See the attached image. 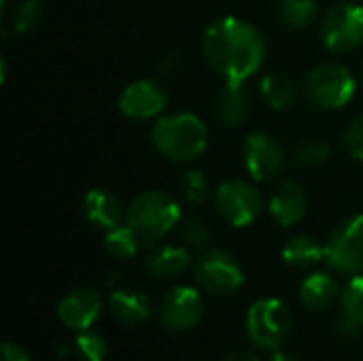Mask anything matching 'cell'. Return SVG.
Here are the masks:
<instances>
[{
  "instance_id": "cell-5",
  "label": "cell",
  "mask_w": 363,
  "mask_h": 361,
  "mask_svg": "<svg viewBox=\"0 0 363 361\" xmlns=\"http://www.w3.org/2000/svg\"><path fill=\"white\" fill-rule=\"evenodd\" d=\"M247 332L259 349L277 351L289 338L291 313L277 298L259 300L247 313Z\"/></svg>"
},
{
  "instance_id": "cell-27",
  "label": "cell",
  "mask_w": 363,
  "mask_h": 361,
  "mask_svg": "<svg viewBox=\"0 0 363 361\" xmlns=\"http://www.w3.org/2000/svg\"><path fill=\"white\" fill-rule=\"evenodd\" d=\"M40 15H43V9H40L38 0H23L13 13V21H11L13 32H17V34L30 32L38 23Z\"/></svg>"
},
{
  "instance_id": "cell-15",
  "label": "cell",
  "mask_w": 363,
  "mask_h": 361,
  "mask_svg": "<svg viewBox=\"0 0 363 361\" xmlns=\"http://www.w3.org/2000/svg\"><path fill=\"white\" fill-rule=\"evenodd\" d=\"M83 211L91 226L102 228L106 232L113 228H119L125 221V211H123L121 200L106 189H91L85 196Z\"/></svg>"
},
{
  "instance_id": "cell-35",
  "label": "cell",
  "mask_w": 363,
  "mask_h": 361,
  "mask_svg": "<svg viewBox=\"0 0 363 361\" xmlns=\"http://www.w3.org/2000/svg\"><path fill=\"white\" fill-rule=\"evenodd\" d=\"M362 70H363V66H362Z\"/></svg>"
},
{
  "instance_id": "cell-13",
  "label": "cell",
  "mask_w": 363,
  "mask_h": 361,
  "mask_svg": "<svg viewBox=\"0 0 363 361\" xmlns=\"http://www.w3.org/2000/svg\"><path fill=\"white\" fill-rule=\"evenodd\" d=\"M100 309H102L100 294L96 289H89V287H81V289H74L72 294H68L60 302L57 317L66 328L77 330V332H85L98 319Z\"/></svg>"
},
{
  "instance_id": "cell-8",
  "label": "cell",
  "mask_w": 363,
  "mask_h": 361,
  "mask_svg": "<svg viewBox=\"0 0 363 361\" xmlns=\"http://www.w3.org/2000/svg\"><path fill=\"white\" fill-rule=\"evenodd\" d=\"M325 262L345 274L363 272V215L342 221L325 243Z\"/></svg>"
},
{
  "instance_id": "cell-34",
  "label": "cell",
  "mask_w": 363,
  "mask_h": 361,
  "mask_svg": "<svg viewBox=\"0 0 363 361\" xmlns=\"http://www.w3.org/2000/svg\"><path fill=\"white\" fill-rule=\"evenodd\" d=\"M270 361H296L294 355H289V353H283V351H277L274 355H272V360Z\"/></svg>"
},
{
  "instance_id": "cell-4",
  "label": "cell",
  "mask_w": 363,
  "mask_h": 361,
  "mask_svg": "<svg viewBox=\"0 0 363 361\" xmlns=\"http://www.w3.org/2000/svg\"><path fill=\"white\" fill-rule=\"evenodd\" d=\"M355 77L340 64H321L306 77L308 100L323 111H336L347 106L355 96Z\"/></svg>"
},
{
  "instance_id": "cell-16",
  "label": "cell",
  "mask_w": 363,
  "mask_h": 361,
  "mask_svg": "<svg viewBox=\"0 0 363 361\" xmlns=\"http://www.w3.org/2000/svg\"><path fill=\"white\" fill-rule=\"evenodd\" d=\"M215 113L221 126L234 130L240 128L251 113V98L242 83H225V87L217 94L215 100Z\"/></svg>"
},
{
  "instance_id": "cell-23",
  "label": "cell",
  "mask_w": 363,
  "mask_h": 361,
  "mask_svg": "<svg viewBox=\"0 0 363 361\" xmlns=\"http://www.w3.org/2000/svg\"><path fill=\"white\" fill-rule=\"evenodd\" d=\"M274 13L285 28L302 30L317 19L319 6L315 0H274Z\"/></svg>"
},
{
  "instance_id": "cell-20",
  "label": "cell",
  "mask_w": 363,
  "mask_h": 361,
  "mask_svg": "<svg viewBox=\"0 0 363 361\" xmlns=\"http://www.w3.org/2000/svg\"><path fill=\"white\" fill-rule=\"evenodd\" d=\"M338 298V283L325 272H313L300 285V300L308 311H325Z\"/></svg>"
},
{
  "instance_id": "cell-32",
  "label": "cell",
  "mask_w": 363,
  "mask_h": 361,
  "mask_svg": "<svg viewBox=\"0 0 363 361\" xmlns=\"http://www.w3.org/2000/svg\"><path fill=\"white\" fill-rule=\"evenodd\" d=\"M2 361H30V357L21 347H17L13 343H4L2 345Z\"/></svg>"
},
{
  "instance_id": "cell-17",
  "label": "cell",
  "mask_w": 363,
  "mask_h": 361,
  "mask_svg": "<svg viewBox=\"0 0 363 361\" xmlns=\"http://www.w3.org/2000/svg\"><path fill=\"white\" fill-rule=\"evenodd\" d=\"M342 315L336 323V334L340 338H355L363 330V272L353 274L340 298Z\"/></svg>"
},
{
  "instance_id": "cell-26",
  "label": "cell",
  "mask_w": 363,
  "mask_h": 361,
  "mask_svg": "<svg viewBox=\"0 0 363 361\" xmlns=\"http://www.w3.org/2000/svg\"><path fill=\"white\" fill-rule=\"evenodd\" d=\"M74 349L83 361H102L106 357V340L94 332H83L74 340Z\"/></svg>"
},
{
  "instance_id": "cell-33",
  "label": "cell",
  "mask_w": 363,
  "mask_h": 361,
  "mask_svg": "<svg viewBox=\"0 0 363 361\" xmlns=\"http://www.w3.org/2000/svg\"><path fill=\"white\" fill-rule=\"evenodd\" d=\"M223 361H259L253 353H249V351H234V353H230L228 357Z\"/></svg>"
},
{
  "instance_id": "cell-14",
  "label": "cell",
  "mask_w": 363,
  "mask_h": 361,
  "mask_svg": "<svg viewBox=\"0 0 363 361\" xmlns=\"http://www.w3.org/2000/svg\"><path fill=\"white\" fill-rule=\"evenodd\" d=\"M270 215L272 219L283 226V228H289V226H296L298 221L304 219L306 215V209H308V198H306V191L294 183V181H287L283 185H279L270 198Z\"/></svg>"
},
{
  "instance_id": "cell-28",
  "label": "cell",
  "mask_w": 363,
  "mask_h": 361,
  "mask_svg": "<svg viewBox=\"0 0 363 361\" xmlns=\"http://www.w3.org/2000/svg\"><path fill=\"white\" fill-rule=\"evenodd\" d=\"M183 194L187 198V202H191L194 206L202 204L208 198V181L204 177L202 170H187L183 177Z\"/></svg>"
},
{
  "instance_id": "cell-30",
  "label": "cell",
  "mask_w": 363,
  "mask_h": 361,
  "mask_svg": "<svg viewBox=\"0 0 363 361\" xmlns=\"http://www.w3.org/2000/svg\"><path fill=\"white\" fill-rule=\"evenodd\" d=\"M345 145L349 153L357 160H363V115L351 121V126L345 132Z\"/></svg>"
},
{
  "instance_id": "cell-6",
  "label": "cell",
  "mask_w": 363,
  "mask_h": 361,
  "mask_svg": "<svg viewBox=\"0 0 363 361\" xmlns=\"http://www.w3.org/2000/svg\"><path fill=\"white\" fill-rule=\"evenodd\" d=\"M194 277L198 285L213 296H232L245 283L240 264L221 249L204 251L194 266Z\"/></svg>"
},
{
  "instance_id": "cell-9",
  "label": "cell",
  "mask_w": 363,
  "mask_h": 361,
  "mask_svg": "<svg viewBox=\"0 0 363 361\" xmlns=\"http://www.w3.org/2000/svg\"><path fill=\"white\" fill-rule=\"evenodd\" d=\"M221 217L234 228L251 226L264 211L259 191L247 181H225L215 194Z\"/></svg>"
},
{
  "instance_id": "cell-31",
  "label": "cell",
  "mask_w": 363,
  "mask_h": 361,
  "mask_svg": "<svg viewBox=\"0 0 363 361\" xmlns=\"http://www.w3.org/2000/svg\"><path fill=\"white\" fill-rule=\"evenodd\" d=\"M181 68V53L179 51H168L160 60V72L162 74H174Z\"/></svg>"
},
{
  "instance_id": "cell-18",
  "label": "cell",
  "mask_w": 363,
  "mask_h": 361,
  "mask_svg": "<svg viewBox=\"0 0 363 361\" xmlns=\"http://www.w3.org/2000/svg\"><path fill=\"white\" fill-rule=\"evenodd\" d=\"M111 313L119 323L138 326L151 317V302L149 298L132 287H119L111 296Z\"/></svg>"
},
{
  "instance_id": "cell-29",
  "label": "cell",
  "mask_w": 363,
  "mask_h": 361,
  "mask_svg": "<svg viewBox=\"0 0 363 361\" xmlns=\"http://www.w3.org/2000/svg\"><path fill=\"white\" fill-rule=\"evenodd\" d=\"M181 234H183V240L191 247V249H206L208 243H211V230L208 226L198 219V217H189L183 221V228H181Z\"/></svg>"
},
{
  "instance_id": "cell-24",
  "label": "cell",
  "mask_w": 363,
  "mask_h": 361,
  "mask_svg": "<svg viewBox=\"0 0 363 361\" xmlns=\"http://www.w3.org/2000/svg\"><path fill=\"white\" fill-rule=\"evenodd\" d=\"M140 245H143L140 238L136 236V232L128 223L108 230L106 236H104V249L113 257H119V260H130L132 255H136Z\"/></svg>"
},
{
  "instance_id": "cell-10",
  "label": "cell",
  "mask_w": 363,
  "mask_h": 361,
  "mask_svg": "<svg viewBox=\"0 0 363 361\" xmlns=\"http://www.w3.org/2000/svg\"><path fill=\"white\" fill-rule=\"evenodd\" d=\"M242 162L255 181H272L285 168V151L272 136L255 132L242 145Z\"/></svg>"
},
{
  "instance_id": "cell-21",
  "label": "cell",
  "mask_w": 363,
  "mask_h": 361,
  "mask_svg": "<svg viewBox=\"0 0 363 361\" xmlns=\"http://www.w3.org/2000/svg\"><path fill=\"white\" fill-rule=\"evenodd\" d=\"M259 89H262L264 100L274 111H287L298 100V87H296L294 79L285 72H268L262 79Z\"/></svg>"
},
{
  "instance_id": "cell-25",
  "label": "cell",
  "mask_w": 363,
  "mask_h": 361,
  "mask_svg": "<svg viewBox=\"0 0 363 361\" xmlns=\"http://www.w3.org/2000/svg\"><path fill=\"white\" fill-rule=\"evenodd\" d=\"M328 157H330V147L319 138H304L294 151V162L302 168L319 166Z\"/></svg>"
},
{
  "instance_id": "cell-12",
  "label": "cell",
  "mask_w": 363,
  "mask_h": 361,
  "mask_svg": "<svg viewBox=\"0 0 363 361\" xmlns=\"http://www.w3.org/2000/svg\"><path fill=\"white\" fill-rule=\"evenodd\" d=\"M166 104L168 94L151 79L130 83L119 96V109L130 119H153L166 109Z\"/></svg>"
},
{
  "instance_id": "cell-1",
  "label": "cell",
  "mask_w": 363,
  "mask_h": 361,
  "mask_svg": "<svg viewBox=\"0 0 363 361\" xmlns=\"http://www.w3.org/2000/svg\"><path fill=\"white\" fill-rule=\"evenodd\" d=\"M202 53L208 66L225 83H245L262 68L266 40L249 21L238 17H219L202 36Z\"/></svg>"
},
{
  "instance_id": "cell-11",
  "label": "cell",
  "mask_w": 363,
  "mask_h": 361,
  "mask_svg": "<svg viewBox=\"0 0 363 361\" xmlns=\"http://www.w3.org/2000/svg\"><path fill=\"white\" fill-rule=\"evenodd\" d=\"M202 313H204V304L194 287L170 289L160 306V319L164 328L172 332L191 330L202 319Z\"/></svg>"
},
{
  "instance_id": "cell-19",
  "label": "cell",
  "mask_w": 363,
  "mask_h": 361,
  "mask_svg": "<svg viewBox=\"0 0 363 361\" xmlns=\"http://www.w3.org/2000/svg\"><path fill=\"white\" fill-rule=\"evenodd\" d=\"M189 264H191V257L187 249L166 245V247L155 249L147 257L145 268L155 279H174V277H181L189 268Z\"/></svg>"
},
{
  "instance_id": "cell-2",
  "label": "cell",
  "mask_w": 363,
  "mask_h": 361,
  "mask_svg": "<svg viewBox=\"0 0 363 361\" xmlns=\"http://www.w3.org/2000/svg\"><path fill=\"white\" fill-rule=\"evenodd\" d=\"M151 143L166 160L189 162L206 149L208 130L194 113H172L157 119L151 130Z\"/></svg>"
},
{
  "instance_id": "cell-22",
  "label": "cell",
  "mask_w": 363,
  "mask_h": 361,
  "mask_svg": "<svg viewBox=\"0 0 363 361\" xmlns=\"http://www.w3.org/2000/svg\"><path fill=\"white\" fill-rule=\"evenodd\" d=\"M283 260L294 268H311L325 260V245L313 236H294L283 249Z\"/></svg>"
},
{
  "instance_id": "cell-3",
  "label": "cell",
  "mask_w": 363,
  "mask_h": 361,
  "mask_svg": "<svg viewBox=\"0 0 363 361\" xmlns=\"http://www.w3.org/2000/svg\"><path fill=\"white\" fill-rule=\"evenodd\" d=\"M181 221V206L177 200L160 189L138 194L125 209V223L136 232L143 245H153L164 238Z\"/></svg>"
},
{
  "instance_id": "cell-7",
  "label": "cell",
  "mask_w": 363,
  "mask_h": 361,
  "mask_svg": "<svg viewBox=\"0 0 363 361\" xmlns=\"http://www.w3.org/2000/svg\"><path fill=\"white\" fill-rule=\"evenodd\" d=\"M321 36L332 53H349L363 43V6L353 2L334 4L321 23Z\"/></svg>"
}]
</instances>
